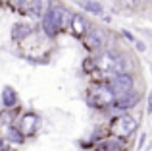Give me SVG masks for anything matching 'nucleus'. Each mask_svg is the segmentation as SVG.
<instances>
[{
	"label": "nucleus",
	"instance_id": "f257e3e1",
	"mask_svg": "<svg viewBox=\"0 0 152 151\" xmlns=\"http://www.w3.org/2000/svg\"><path fill=\"white\" fill-rule=\"evenodd\" d=\"M71 21V12L62 4H52L50 10L42 16L41 29L48 39H56L62 29H67Z\"/></svg>",
	"mask_w": 152,
	"mask_h": 151
},
{
	"label": "nucleus",
	"instance_id": "f03ea898",
	"mask_svg": "<svg viewBox=\"0 0 152 151\" xmlns=\"http://www.w3.org/2000/svg\"><path fill=\"white\" fill-rule=\"evenodd\" d=\"M115 101V93L108 81H96L87 87V105L94 110H110Z\"/></svg>",
	"mask_w": 152,
	"mask_h": 151
},
{
	"label": "nucleus",
	"instance_id": "7ed1b4c3",
	"mask_svg": "<svg viewBox=\"0 0 152 151\" xmlns=\"http://www.w3.org/2000/svg\"><path fill=\"white\" fill-rule=\"evenodd\" d=\"M137 128H139V120L129 113L115 114V116L112 118V122H110V132L114 134V138H119V140L131 138Z\"/></svg>",
	"mask_w": 152,
	"mask_h": 151
},
{
	"label": "nucleus",
	"instance_id": "20e7f679",
	"mask_svg": "<svg viewBox=\"0 0 152 151\" xmlns=\"http://www.w3.org/2000/svg\"><path fill=\"white\" fill-rule=\"evenodd\" d=\"M106 81L110 83V87H112V91L115 93V97L125 95V93H131V91L135 89V78H133V74H131V72L112 74Z\"/></svg>",
	"mask_w": 152,
	"mask_h": 151
},
{
	"label": "nucleus",
	"instance_id": "39448f33",
	"mask_svg": "<svg viewBox=\"0 0 152 151\" xmlns=\"http://www.w3.org/2000/svg\"><path fill=\"white\" fill-rule=\"evenodd\" d=\"M83 41H85V47L89 50H93V53H96V50H104L106 45H108L106 31L98 29V27H93V25H91L89 29H87V33L83 35Z\"/></svg>",
	"mask_w": 152,
	"mask_h": 151
},
{
	"label": "nucleus",
	"instance_id": "423d86ee",
	"mask_svg": "<svg viewBox=\"0 0 152 151\" xmlns=\"http://www.w3.org/2000/svg\"><path fill=\"white\" fill-rule=\"evenodd\" d=\"M139 101H141V93L133 89L131 93H125V95H119V97H115V101H114V105H112L110 113H114V114L129 113L131 109H135V107L139 105Z\"/></svg>",
	"mask_w": 152,
	"mask_h": 151
},
{
	"label": "nucleus",
	"instance_id": "0eeeda50",
	"mask_svg": "<svg viewBox=\"0 0 152 151\" xmlns=\"http://www.w3.org/2000/svg\"><path fill=\"white\" fill-rule=\"evenodd\" d=\"M39 126H41V116H39L37 113H33V110H27V113L21 114L18 128L23 132L25 138H29V136H33V134L39 130Z\"/></svg>",
	"mask_w": 152,
	"mask_h": 151
},
{
	"label": "nucleus",
	"instance_id": "6e6552de",
	"mask_svg": "<svg viewBox=\"0 0 152 151\" xmlns=\"http://www.w3.org/2000/svg\"><path fill=\"white\" fill-rule=\"evenodd\" d=\"M50 6H52V0H31L25 16H29L33 19H42V16L50 10Z\"/></svg>",
	"mask_w": 152,
	"mask_h": 151
},
{
	"label": "nucleus",
	"instance_id": "1a4fd4ad",
	"mask_svg": "<svg viewBox=\"0 0 152 151\" xmlns=\"http://www.w3.org/2000/svg\"><path fill=\"white\" fill-rule=\"evenodd\" d=\"M89 27L91 25H89V21L85 19L83 14H71V21H69V27H67V29H71V33H73L75 37H83Z\"/></svg>",
	"mask_w": 152,
	"mask_h": 151
},
{
	"label": "nucleus",
	"instance_id": "9d476101",
	"mask_svg": "<svg viewBox=\"0 0 152 151\" xmlns=\"http://www.w3.org/2000/svg\"><path fill=\"white\" fill-rule=\"evenodd\" d=\"M33 33V27H31V23L27 21H18L12 25V31H10V37L12 41H25L29 35Z\"/></svg>",
	"mask_w": 152,
	"mask_h": 151
},
{
	"label": "nucleus",
	"instance_id": "9b49d317",
	"mask_svg": "<svg viewBox=\"0 0 152 151\" xmlns=\"http://www.w3.org/2000/svg\"><path fill=\"white\" fill-rule=\"evenodd\" d=\"M18 103H19L18 91H15L12 85H4V89H2V105H4V109L12 110V109H15Z\"/></svg>",
	"mask_w": 152,
	"mask_h": 151
},
{
	"label": "nucleus",
	"instance_id": "f8f14e48",
	"mask_svg": "<svg viewBox=\"0 0 152 151\" xmlns=\"http://www.w3.org/2000/svg\"><path fill=\"white\" fill-rule=\"evenodd\" d=\"M6 140L10 141V144H15V145H21L23 141H25V136H23V132L18 128V126H8L6 130Z\"/></svg>",
	"mask_w": 152,
	"mask_h": 151
},
{
	"label": "nucleus",
	"instance_id": "ddd939ff",
	"mask_svg": "<svg viewBox=\"0 0 152 151\" xmlns=\"http://www.w3.org/2000/svg\"><path fill=\"white\" fill-rule=\"evenodd\" d=\"M79 6H81L87 14H93V16H100L102 12H104L102 4L96 2V0H81V2H79Z\"/></svg>",
	"mask_w": 152,
	"mask_h": 151
},
{
	"label": "nucleus",
	"instance_id": "4468645a",
	"mask_svg": "<svg viewBox=\"0 0 152 151\" xmlns=\"http://www.w3.org/2000/svg\"><path fill=\"white\" fill-rule=\"evenodd\" d=\"M133 45L137 47V50H139V53H145V50H146L145 43H142V41H139V39H135V43H133Z\"/></svg>",
	"mask_w": 152,
	"mask_h": 151
},
{
	"label": "nucleus",
	"instance_id": "2eb2a0df",
	"mask_svg": "<svg viewBox=\"0 0 152 151\" xmlns=\"http://www.w3.org/2000/svg\"><path fill=\"white\" fill-rule=\"evenodd\" d=\"M146 113L152 114V89H150V93H148V101H146Z\"/></svg>",
	"mask_w": 152,
	"mask_h": 151
},
{
	"label": "nucleus",
	"instance_id": "dca6fc26",
	"mask_svg": "<svg viewBox=\"0 0 152 151\" xmlns=\"http://www.w3.org/2000/svg\"><path fill=\"white\" fill-rule=\"evenodd\" d=\"M145 138H146V136L142 134V136H141V140H139V149H141V147H142V144H145Z\"/></svg>",
	"mask_w": 152,
	"mask_h": 151
},
{
	"label": "nucleus",
	"instance_id": "f3484780",
	"mask_svg": "<svg viewBox=\"0 0 152 151\" xmlns=\"http://www.w3.org/2000/svg\"><path fill=\"white\" fill-rule=\"evenodd\" d=\"M2 147H4V140H2V136H0V151H2Z\"/></svg>",
	"mask_w": 152,
	"mask_h": 151
},
{
	"label": "nucleus",
	"instance_id": "a211bd4d",
	"mask_svg": "<svg viewBox=\"0 0 152 151\" xmlns=\"http://www.w3.org/2000/svg\"><path fill=\"white\" fill-rule=\"evenodd\" d=\"M125 2H137V0H125Z\"/></svg>",
	"mask_w": 152,
	"mask_h": 151
},
{
	"label": "nucleus",
	"instance_id": "6ab92c4d",
	"mask_svg": "<svg viewBox=\"0 0 152 151\" xmlns=\"http://www.w3.org/2000/svg\"><path fill=\"white\" fill-rule=\"evenodd\" d=\"M150 70H152V64H150Z\"/></svg>",
	"mask_w": 152,
	"mask_h": 151
},
{
	"label": "nucleus",
	"instance_id": "aec40b11",
	"mask_svg": "<svg viewBox=\"0 0 152 151\" xmlns=\"http://www.w3.org/2000/svg\"><path fill=\"white\" fill-rule=\"evenodd\" d=\"M2 151H8V149H2Z\"/></svg>",
	"mask_w": 152,
	"mask_h": 151
}]
</instances>
